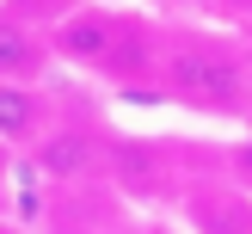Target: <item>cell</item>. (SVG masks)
<instances>
[{
	"label": "cell",
	"instance_id": "6da1fadb",
	"mask_svg": "<svg viewBox=\"0 0 252 234\" xmlns=\"http://www.w3.org/2000/svg\"><path fill=\"white\" fill-rule=\"evenodd\" d=\"M160 68H166V93L197 111H234L246 93V62L216 37H179Z\"/></svg>",
	"mask_w": 252,
	"mask_h": 234
},
{
	"label": "cell",
	"instance_id": "52a82bcc",
	"mask_svg": "<svg viewBox=\"0 0 252 234\" xmlns=\"http://www.w3.org/2000/svg\"><path fill=\"white\" fill-rule=\"evenodd\" d=\"M240 6H252V0H240Z\"/></svg>",
	"mask_w": 252,
	"mask_h": 234
},
{
	"label": "cell",
	"instance_id": "5b68a950",
	"mask_svg": "<svg viewBox=\"0 0 252 234\" xmlns=\"http://www.w3.org/2000/svg\"><path fill=\"white\" fill-rule=\"evenodd\" d=\"M37 167H43L49 179H74V172H86V167H93V135H80V130L43 135V148H37Z\"/></svg>",
	"mask_w": 252,
	"mask_h": 234
},
{
	"label": "cell",
	"instance_id": "3957f363",
	"mask_svg": "<svg viewBox=\"0 0 252 234\" xmlns=\"http://www.w3.org/2000/svg\"><path fill=\"white\" fill-rule=\"evenodd\" d=\"M49 123V105L19 80H0V142H37Z\"/></svg>",
	"mask_w": 252,
	"mask_h": 234
},
{
	"label": "cell",
	"instance_id": "8992f818",
	"mask_svg": "<svg viewBox=\"0 0 252 234\" xmlns=\"http://www.w3.org/2000/svg\"><path fill=\"white\" fill-rule=\"evenodd\" d=\"M246 86H252V62H246Z\"/></svg>",
	"mask_w": 252,
	"mask_h": 234
},
{
	"label": "cell",
	"instance_id": "7a4b0ae2",
	"mask_svg": "<svg viewBox=\"0 0 252 234\" xmlns=\"http://www.w3.org/2000/svg\"><path fill=\"white\" fill-rule=\"evenodd\" d=\"M117 37H123V19H117V12H74V19H62L56 49L74 56V62H98V68H111Z\"/></svg>",
	"mask_w": 252,
	"mask_h": 234
},
{
	"label": "cell",
	"instance_id": "277c9868",
	"mask_svg": "<svg viewBox=\"0 0 252 234\" xmlns=\"http://www.w3.org/2000/svg\"><path fill=\"white\" fill-rule=\"evenodd\" d=\"M37 68H43V37H37L31 25H19V19H6V12H0V80L31 86Z\"/></svg>",
	"mask_w": 252,
	"mask_h": 234
}]
</instances>
